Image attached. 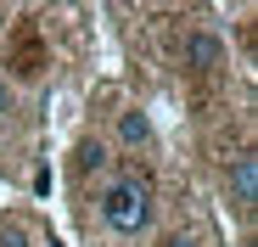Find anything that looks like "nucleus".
I'll return each mask as SVG.
<instances>
[{"label":"nucleus","instance_id":"obj_1","mask_svg":"<svg viewBox=\"0 0 258 247\" xmlns=\"http://www.w3.org/2000/svg\"><path fill=\"white\" fill-rule=\"evenodd\" d=\"M101 219H107L118 236L146 230V219H152V186H146L141 174L112 180V186H107V197H101Z\"/></svg>","mask_w":258,"mask_h":247},{"label":"nucleus","instance_id":"obj_2","mask_svg":"<svg viewBox=\"0 0 258 247\" xmlns=\"http://www.w3.org/2000/svg\"><path fill=\"white\" fill-rule=\"evenodd\" d=\"M225 186H230V202H236V208H252V191H258V157H252V152H241V157L230 163Z\"/></svg>","mask_w":258,"mask_h":247},{"label":"nucleus","instance_id":"obj_3","mask_svg":"<svg viewBox=\"0 0 258 247\" xmlns=\"http://www.w3.org/2000/svg\"><path fill=\"white\" fill-rule=\"evenodd\" d=\"M225 62V45H219V39H213V34H191L185 39V68H219Z\"/></svg>","mask_w":258,"mask_h":247},{"label":"nucleus","instance_id":"obj_4","mask_svg":"<svg viewBox=\"0 0 258 247\" xmlns=\"http://www.w3.org/2000/svg\"><path fill=\"white\" fill-rule=\"evenodd\" d=\"M118 135H123L129 146H146V141H152V124H146L141 112H123V118H118Z\"/></svg>","mask_w":258,"mask_h":247},{"label":"nucleus","instance_id":"obj_5","mask_svg":"<svg viewBox=\"0 0 258 247\" xmlns=\"http://www.w3.org/2000/svg\"><path fill=\"white\" fill-rule=\"evenodd\" d=\"M0 247H28V230L17 219H6V225H0Z\"/></svg>","mask_w":258,"mask_h":247},{"label":"nucleus","instance_id":"obj_6","mask_svg":"<svg viewBox=\"0 0 258 247\" xmlns=\"http://www.w3.org/2000/svg\"><path fill=\"white\" fill-rule=\"evenodd\" d=\"M101 163H107V152H101L96 141H84V146H79V169H101Z\"/></svg>","mask_w":258,"mask_h":247},{"label":"nucleus","instance_id":"obj_7","mask_svg":"<svg viewBox=\"0 0 258 247\" xmlns=\"http://www.w3.org/2000/svg\"><path fill=\"white\" fill-rule=\"evenodd\" d=\"M163 247H197V236H185V230H180V236H168Z\"/></svg>","mask_w":258,"mask_h":247},{"label":"nucleus","instance_id":"obj_8","mask_svg":"<svg viewBox=\"0 0 258 247\" xmlns=\"http://www.w3.org/2000/svg\"><path fill=\"white\" fill-rule=\"evenodd\" d=\"M6 101H12V96H6V79H0V118H6Z\"/></svg>","mask_w":258,"mask_h":247}]
</instances>
